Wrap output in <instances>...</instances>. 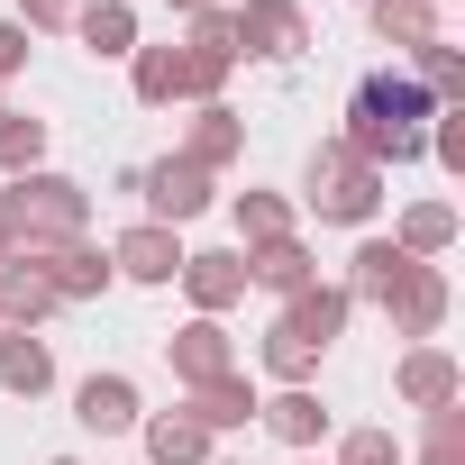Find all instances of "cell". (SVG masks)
Instances as JSON below:
<instances>
[{
	"instance_id": "1",
	"label": "cell",
	"mask_w": 465,
	"mask_h": 465,
	"mask_svg": "<svg viewBox=\"0 0 465 465\" xmlns=\"http://www.w3.org/2000/svg\"><path fill=\"white\" fill-rule=\"evenodd\" d=\"M420 119H429V92H420L411 74H365L338 146H347V155H365V164L383 173V164H411V155H429V128H420Z\"/></svg>"
},
{
	"instance_id": "2",
	"label": "cell",
	"mask_w": 465,
	"mask_h": 465,
	"mask_svg": "<svg viewBox=\"0 0 465 465\" xmlns=\"http://www.w3.org/2000/svg\"><path fill=\"white\" fill-rule=\"evenodd\" d=\"M0 219H10L19 247H64V238H83L92 192L64 183V173H19V192H0Z\"/></svg>"
},
{
	"instance_id": "3",
	"label": "cell",
	"mask_w": 465,
	"mask_h": 465,
	"mask_svg": "<svg viewBox=\"0 0 465 465\" xmlns=\"http://www.w3.org/2000/svg\"><path fill=\"white\" fill-rule=\"evenodd\" d=\"M320 219H338V228H365L374 219V201H383V173L365 164V155H347V146H320L311 155V192H302Z\"/></svg>"
},
{
	"instance_id": "4",
	"label": "cell",
	"mask_w": 465,
	"mask_h": 465,
	"mask_svg": "<svg viewBox=\"0 0 465 465\" xmlns=\"http://www.w3.org/2000/svg\"><path fill=\"white\" fill-rule=\"evenodd\" d=\"M19 265H37L55 302H101V292H110V256L83 247V238H64V247H19Z\"/></svg>"
},
{
	"instance_id": "5",
	"label": "cell",
	"mask_w": 465,
	"mask_h": 465,
	"mask_svg": "<svg viewBox=\"0 0 465 465\" xmlns=\"http://www.w3.org/2000/svg\"><path fill=\"white\" fill-rule=\"evenodd\" d=\"M128 192H146V201H155V228H173V219H201V210H210V173H201V164H183V155H164V164L128 173Z\"/></svg>"
},
{
	"instance_id": "6",
	"label": "cell",
	"mask_w": 465,
	"mask_h": 465,
	"mask_svg": "<svg viewBox=\"0 0 465 465\" xmlns=\"http://www.w3.org/2000/svg\"><path fill=\"white\" fill-rule=\"evenodd\" d=\"M228 19H238V46H247V55H274V64L311 46L302 0H247V10H228Z\"/></svg>"
},
{
	"instance_id": "7",
	"label": "cell",
	"mask_w": 465,
	"mask_h": 465,
	"mask_svg": "<svg viewBox=\"0 0 465 465\" xmlns=\"http://www.w3.org/2000/svg\"><path fill=\"white\" fill-rule=\"evenodd\" d=\"M383 311H392L401 338H429V329L447 320V274H438V265H411V274L383 292Z\"/></svg>"
},
{
	"instance_id": "8",
	"label": "cell",
	"mask_w": 465,
	"mask_h": 465,
	"mask_svg": "<svg viewBox=\"0 0 465 465\" xmlns=\"http://www.w3.org/2000/svg\"><path fill=\"white\" fill-rule=\"evenodd\" d=\"M110 274H128V283H173L183 274V247H173V228H128V238L110 247Z\"/></svg>"
},
{
	"instance_id": "9",
	"label": "cell",
	"mask_w": 465,
	"mask_h": 465,
	"mask_svg": "<svg viewBox=\"0 0 465 465\" xmlns=\"http://www.w3.org/2000/svg\"><path fill=\"white\" fill-rule=\"evenodd\" d=\"M173 374H183V383H219V374H238V347H228V329H219V320L173 329Z\"/></svg>"
},
{
	"instance_id": "10",
	"label": "cell",
	"mask_w": 465,
	"mask_h": 465,
	"mask_svg": "<svg viewBox=\"0 0 465 465\" xmlns=\"http://www.w3.org/2000/svg\"><path fill=\"white\" fill-rule=\"evenodd\" d=\"M347 311H356V292H320V283H311V292H292V302H283V320H274V329H283V338H302V347H329V338L347 329Z\"/></svg>"
},
{
	"instance_id": "11",
	"label": "cell",
	"mask_w": 465,
	"mask_h": 465,
	"mask_svg": "<svg viewBox=\"0 0 465 465\" xmlns=\"http://www.w3.org/2000/svg\"><path fill=\"white\" fill-rule=\"evenodd\" d=\"M46 383H55V356H46V338H37V329H10V338H0V392L37 401Z\"/></svg>"
},
{
	"instance_id": "12",
	"label": "cell",
	"mask_w": 465,
	"mask_h": 465,
	"mask_svg": "<svg viewBox=\"0 0 465 465\" xmlns=\"http://www.w3.org/2000/svg\"><path fill=\"white\" fill-rule=\"evenodd\" d=\"M311 274H320V265H311V247H302V238H265V247L247 256V283H265V292H283V302H292V292H311Z\"/></svg>"
},
{
	"instance_id": "13",
	"label": "cell",
	"mask_w": 465,
	"mask_h": 465,
	"mask_svg": "<svg viewBox=\"0 0 465 465\" xmlns=\"http://www.w3.org/2000/svg\"><path fill=\"white\" fill-rule=\"evenodd\" d=\"M392 383H401V401H411V411H447V401H456V356H438V347H411Z\"/></svg>"
},
{
	"instance_id": "14",
	"label": "cell",
	"mask_w": 465,
	"mask_h": 465,
	"mask_svg": "<svg viewBox=\"0 0 465 465\" xmlns=\"http://www.w3.org/2000/svg\"><path fill=\"white\" fill-rule=\"evenodd\" d=\"M183 283H192V302H201V320H219L228 302L247 292V256H183Z\"/></svg>"
},
{
	"instance_id": "15",
	"label": "cell",
	"mask_w": 465,
	"mask_h": 465,
	"mask_svg": "<svg viewBox=\"0 0 465 465\" xmlns=\"http://www.w3.org/2000/svg\"><path fill=\"white\" fill-rule=\"evenodd\" d=\"M183 420H201V429H247V420H256V392H247V374L192 383V411H183Z\"/></svg>"
},
{
	"instance_id": "16",
	"label": "cell",
	"mask_w": 465,
	"mask_h": 465,
	"mask_svg": "<svg viewBox=\"0 0 465 465\" xmlns=\"http://www.w3.org/2000/svg\"><path fill=\"white\" fill-rule=\"evenodd\" d=\"M74 411H83V429H137V383L128 374H92L74 392Z\"/></svg>"
},
{
	"instance_id": "17",
	"label": "cell",
	"mask_w": 465,
	"mask_h": 465,
	"mask_svg": "<svg viewBox=\"0 0 465 465\" xmlns=\"http://www.w3.org/2000/svg\"><path fill=\"white\" fill-rule=\"evenodd\" d=\"M256 420H265L283 447H320V438H329V411H320L311 392H274V401H256Z\"/></svg>"
},
{
	"instance_id": "18",
	"label": "cell",
	"mask_w": 465,
	"mask_h": 465,
	"mask_svg": "<svg viewBox=\"0 0 465 465\" xmlns=\"http://www.w3.org/2000/svg\"><path fill=\"white\" fill-rule=\"evenodd\" d=\"M46 311H55V292H46V274L10 256V265H0V320H10V329H37Z\"/></svg>"
},
{
	"instance_id": "19",
	"label": "cell",
	"mask_w": 465,
	"mask_h": 465,
	"mask_svg": "<svg viewBox=\"0 0 465 465\" xmlns=\"http://www.w3.org/2000/svg\"><path fill=\"white\" fill-rule=\"evenodd\" d=\"M238 146H247L238 110H219V101H210V110H201V128H192V146H183V164H201V173H210V164H238Z\"/></svg>"
},
{
	"instance_id": "20",
	"label": "cell",
	"mask_w": 465,
	"mask_h": 465,
	"mask_svg": "<svg viewBox=\"0 0 465 465\" xmlns=\"http://www.w3.org/2000/svg\"><path fill=\"white\" fill-rule=\"evenodd\" d=\"M74 28H83L92 55H137V10H128V0H92Z\"/></svg>"
},
{
	"instance_id": "21",
	"label": "cell",
	"mask_w": 465,
	"mask_h": 465,
	"mask_svg": "<svg viewBox=\"0 0 465 465\" xmlns=\"http://www.w3.org/2000/svg\"><path fill=\"white\" fill-rule=\"evenodd\" d=\"M374 10V37H392V46H429L438 37V0H365Z\"/></svg>"
},
{
	"instance_id": "22",
	"label": "cell",
	"mask_w": 465,
	"mask_h": 465,
	"mask_svg": "<svg viewBox=\"0 0 465 465\" xmlns=\"http://www.w3.org/2000/svg\"><path fill=\"white\" fill-rule=\"evenodd\" d=\"M411 55H420V74H411V83H420L429 101L465 110V55H456V46H438V37H429V46H411Z\"/></svg>"
},
{
	"instance_id": "23",
	"label": "cell",
	"mask_w": 465,
	"mask_h": 465,
	"mask_svg": "<svg viewBox=\"0 0 465 465\" xmlns=\"http://www.w3.org/2000/svg\"><path fill=\"white\" fill-rule=\"evenodd\" d=\"M411 265H420V256H401L392 238H365V247H356V283H347V292H365V302H383V292H392V283H401Z\"/></svg>"
},
{
	"instance_id": "24",
	"label": "cell",
	"mask_w": 465,
	"mask_h": 465,
	"mask_svg": "<svg viewBox=\"0 0 465 465\" xmlns=\"http://www.w3.org/2000/svg\"><path fill=\"white\" fill-rule=\"evenodd\" d=\"M146 456L155 465H201L210 456V429L201 420H146Z\"/></svg>"
},
{
	"instance_id": "25",
	"label": "cell",
	"mask_w": 465,
	"mask_h": 465,
	"mask_svg": "<svg viewBox=\"0 0 465 465\" xmlns=\"http://www.w3.org/2000/svg\"><path fill=\"white\" fill-rule=\"evenodd\" d=\"M37 155H46V119L0 110V173H37Z\"/></svg>"
},
{
	"instance_id": "26",
	"label": "cell",
	"mask_w": 465,
	"mask_h": 465,
	"mask_svg": "<svg viewBox=\"0 0 465 465\" xmlns=\"http://www.w3.org/2000/svg\"><path fill=\"white\" fill-rule=\"evenodd\" d=\"M447 238H456V210H447V201H420V210L401 219V256H438Z\"/></svg>"
},
{
	"instance_id": "27",
	"label": "cell",
	"mask_w": 465,
	"mask_h": 465,
	"mask_svg": "<svg viewBox=\"0 0 465 465\" xmlns=\"http://www.w3.org/2000/svg\"><path fill=\"white\" fill-rule=\"evenodd\" d=\"M238 238H247V247H265V238H292V210H283L274 192H247V201H238Z\"/></svg>"
},
{
	"instance_id": "28",
	"label": "cell",
	"mask_w": 465,
	"mask_h": 465,
	"mask_svg": "<svg viewBox=\"0 0 465 465\" xmlns=\"http://www.w3.org/2000/svg\"><path fill=\"white\" fill-rule=\"evenodd\" d=\"M183 92V46H146L137 55V101H173Z\"/></svg>"
},
{
	"instance_id": "29",
	"label": "cell",
	"mask_w": 465,
	"mask_h": 465,
	"mask_svg": "<svg viewBox=\"0 0 465 465\" xmlns=\"http://www.w3.org/2000/svg\"><path fill=\"white\" fill-rule=\"evenodd\" d=\"M311 365H320V347H302V338H283V329L265 338V374H283L292 392H302V374H311Z\"/></svg>"
},
{
	"instance_id": "30",
	"label": "cell",
	"mask_w": 465,
	"mask_h": 465,
	"mask_svg": "<svg viewBox=\"0 0 465 465\" xmlns=\"http://www.w3.org/2000/svg\"><path fill=\"white\" fill-rule=\"evenodd\" d=\"M192 46H201V55H228V64H238V19H228V10H192Z\"/></svg>"
},
{
	"instance_id": "31",
	"label": "cell",
	"mask_w": 465,
	"mask_h": 465,
	"mask_svg": "<svg viewBox=\"0 0 465 465\" xmlns=\"http://www.w3.org/2000/svg\"><path fill=\"white\" fill-rule=\"evenodd\" d=\"M219 83H228V55H201V46H183V92H192V101H219Z\"/></svg>"
},
{
	"instance_id": "32",
	"label": "cell",
	"mask_w": 465,
	"mask_h": 465,
	"mask_svg": "<svg viewBox=\"0 0 465 465\" xmlns=\"http://www.w3.org/2000/svg\"><path fill=\"white\" fill-rule=\"evenodd\" d=\"M338 465H392V429H356L338 447Z\"/></svg>"
},
{
	"instance_id": "33",
	"label": "cell",
	"mask_w": 465,
	"mask_h": 465,
	"mask_svg": "<svg viewBox=\"0 0 465 465\" xmlns=\"http://www.w3.org/2000/svg\"><path fill=\"white\" fill-rule=\"evenodd\" d=\"M19 10H28L19 28H74V19L92 10V0H19Z\"/></svg>"
},
{
	"instance_id": "34",
	"label": "cell",
	"mask_w": 465,
	"mask_h": 465,
	"mask_svg": "<svg viewBox=\"0 0 465 465\" xmlns=\"http://www.w3.org/2000/svg\"><path fill=\"white\" fill-rule=\"evenodd\" d=\"M429 146H438V164H456V173H465V110H447V119H438V137H429Z\"/></svg>"
},
{
	"instance_id": "35",
	"label": "cell",
	"mask_w": 465,
	"mask_h": 465,
	"mask_svg": "<svg viewBox=\"0 0 465 465\" xmlns=\"http://www.w3.org/2000/svg\"><path fill=\"white\" fill-rule=\"evenodd\" d=\"M19 64H28V28H19V19H0V74H19Z\"/></svg>"
},
{
	"instance_id": "36",
	"label": "cell",
	"mask_w": 465,
	"mask_h": 465,
	"mask_svg": "<svg viewBox=\"0 0 465 465\" xmlns=\"http://www.w3.org/2000/svg\"><path fill=\"white\" fill-rule=\"evenodd\" d=\"M10 256H19V238H10V219H0V265H10Z\"/></svg>"
},
{
	"instance_id": "37",
	"label": "cell",
	"mask_w": 465,
	"mask_h": 465,
	"mask_svg": "<svg viewBox=\"0 0 465 465\" xmlns=\"http://www.w3.org/2000/svg\"><path fill=\"white\" fill-rule=\"evenodd\" d=\"M173 10H219V0H173Z\"/></svg>"
},
{
	"instance_id": "38",
	"label": "cell",
	"mask_w": 465,
	"mask_h": 465,
	"mask_svg": "<svg viewBox=\"0 0 465 465\" xmlns=\"http://www.w3.org/2000/svg\"><path fill=\"white\" fill-rule=\"evenodd\" d=\"M55 465H74V456H55Z\"/></svg>"
}]
</instances>
